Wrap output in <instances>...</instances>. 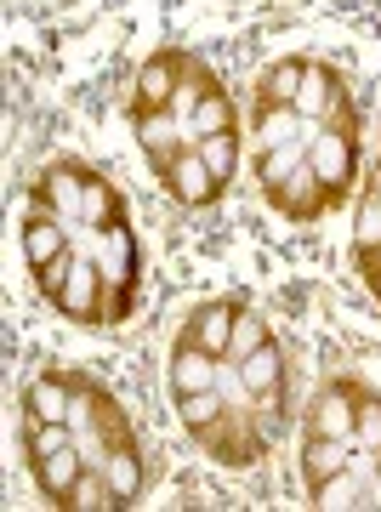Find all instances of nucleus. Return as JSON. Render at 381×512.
<instances>
[{"mask_svg":"<svg viewBox=\"0 0 381 512\" xmlns=\"http://www.w3.org/2000/svg\"><path fill=\"white\" fill-rule=\"evenodd\" d=\"M57 256H69V222L40 205L35 217H23V262H29V274H40Z\"/></svg>","mask_w":381,"mask_h":512,"instance_id":"nucleus-8","label":"nucleus"},{"mask_svg":"<svg viewBox=\"0 0 381 512\" xmlns=\"http://www.w3.org/2000/svg\"><path fill=\"white\" fill-rule=\"evenodd\" d=\"M353 450H359L353 439L308 433V439H302V473H308V484H325V478H336L342 467H353Z\"/></svg>","mask_w":381,"mask_h":512,"instance_id":"nucleus-14","label":"nucleus"},{"mask_svg":"<svg viewBox=\"0 0 381 512\" xmlns=\"http://www.w3.org/2000/svg\"><path fill=\"white\" fill-rule=\"evenodd\" d=\"M74 393H80V387H74L69 376L46 370V376H35V382H23V416H35V421H69Z\"/></svg>","mask_w":381,"mask_h":512,"instance_id":"nucleus-11","label":"nucleus"},{"mask_svg":"<svg viewBox=\"0 0 381 512\" xmlns=\"http://www.w3.org/2000/svg\"><path fill=\"white\" fill-rule=\"evenodd\" d=\"M359 268H364V285H370V296L381 302V251H364Z\"/></svg>","mask_w":381,"mask_h":512,"instance_id":"nucleus-31","label":"nucleus"},{"mask_svg":"<svg viewBox=\"0 0 381 512\" xmlns=\"http://www.w3.org/2000/svg\"><path fill=\"white\" fill-rule=\"evenodd\" d=\"M188 63L194 57L177 52V46H165V52L143 57V69H137V103H131V114L137 109H171L182 92V74H188Z\"/></svg>","mask_w":381,"mask_h":512,"instance_id":"nucleus-2","label":"nucleus"},{"mask_svg":"<svg viewBox=\"0 0 381 512\" xmlns=\"http://www.w3.org/2000/svg\"><path fill=\"white\" fill-rule=\"evenodd\" d=\"M336 92H347L342 74L330 69V63H308V80H302V97H296V109L308 114L313 126L330 114V103H336Z\"/></svg>","mask_w":381,"mask_h":512,"instance_id":"nucleus-18","label":"nucleus"},{"mask_svg":"<svg viewBox=\"0 0 381 512\" xmlns=\"http://www.w3.org/2000/svg\"><path fill=\"white\" fill-rule=\"evenodd\" d=\"M308 143H313V137H296V143H285V148H268V154L256 160V183H262V188L285 183L296 165H308Z\"/></svg>","mask_w":381,"mask_h":512,"instance_id":"nucleus-25","label":"nucleus"},{"mask_svg":"<svg viewBox=\"0 0 381 512\" xmlns=\"http://www.w3.org/2000/svg\"><path fill=\"white\" fill-rule=\"evenodd\" d=\"M160 183L171 188V200L188 205V211H205V205H217V200H222V188H228V183H217V171L200 160V148H182Z\"/></svg>","mask_w":381,"mask_h":512,"instance_id":"nucleus-4","label":"nucleus"},{"mask_svg":"<svg viewBox=\"0 0 381 512\" xmlns=\"http://www.w3.org/2000/svg\"><path fill=\"white\" fill-rule=\"evenodd\" d=\"M313 507H370V490H364V478L353 473V467H342L336 478H325V484H313Z\"/></svg>","mask_w":381,"mask_h":512,"instance_id":"nucleus-23","label":"nucleus"},{"mask_svg":"<svg viewBox=\"0 0 381 512\" xmlns=\"http://www.w3.org/2000/svg\"><path fill=\"white\" fill-rule=\"evenodd\" d=\"M268 200L279 205L291 222H313L330 205V194H325V183H319V171H313V165H296L285 183H268Z\"/></svg>","mask_w":381,"mask_h":512,"instance_id":"nucleus-7","label":"nucleus"},{"mask_svg":"<svg viewBox=\"0 0 381 512\" xmlns=\"http://www.w3.org/2000/svg\"><path fill=\"white\" fill-rule=\"evenodd\" d=\"M308 165L319 171L330 200H342L347 183H353V165H359V137H342L330 126H313V143H308Z\"/></svg>","mask_w":381,"mask_h":512,"instance_id":"nucleus-1","label":"nucleus"},{"mask_svg":"<svg viewBox=\"0 0 381 512\" xmlns=\"http://www.w3.org/2000/svg\"><path fill=\"white\" fill-rule=\"evenodd\" d=\"M131 131H137V143H143L148 165H154V177H165V171H171V160H177L182 148H194L188 137H177L171 109H137V114H131Z\"/></svg>","mask_w":381,"mask_h":512,"instance_id":"nucleus-6","label":"nucleus"},{"mask_svg":"<svg viewBox=\"0 0 381 512\" xmlns=\"http://www.w3.org/2000/svg\"><path fill=\"white\" fill-rule=\"evenodd\" d=\"M302 126H308V114L296 109V103H268V109H256V148L268 154V148L296 143Z\"/></svg>","mask_w":381,"mask_h":512,"instance_id":"nucleus-16","label":"nucleus"},{"mask_svg":"<svg viewBox=\"0 0 381 512\" xmlns=\"http://www.w3.org/2000/svg\"><path fill=\"white\" fill-rule=\"evenodd\" d=\"M200 160L217 171V183H234V171H239V131H217V137H200Z\"/></svg>","mask_w":381,"mask_h":512,"instance_id":"nucleus-27","label":"nucleus"},{"mask_svg":"<svg viewBox=\"0 0 381 512\" xmlns=\"http://www.w3.org/2000/svg\"><path fill=\"white\" fill-rule=\"evenodd\" d=\"M165 376H171V387H177V393H211V387L222 382V359L177 336V353H171Z\"/></svg>","mask_w":381,"mask_h":512,"instance_id":"nucleus-10","label":"nucleus"},{"mask_svg":"<svg viewBox=\"0 0 381 512\" xmlns=\"http://www.w3.org/2000/svg\"><path fill=\"white\" fill-rule=\"evenodd\" d=\"M35 205H46V211H57L63 222H80V200H86V165L80 160H57L46 165V177H40L35 188Z\"/></svg>","mask_w":381,"mask_h":512,"instance_id":"nucleus-5","label":"nucleus"},{"mask_svg":"<svg viewBox=\"0 0 381 512\" xmlns=\"http://www.w3.org/2000/svg\"><path fill=\"white\" fill-rule=\"evenodd\" d=\"M217 131H234V103H228V92H211L200 103V109H194V143H200V137H217Z\"/></svg>","mask_w":381,"mask_h":512,"instance_id":"nucleus-28","label":"nucleus"},{"mask_svg":"<svg viewBox=\"0 0 381 512\" xmlns=\"http://www.w3.org/2000/svg\"><path fill=\"white\" fill-rule=\"evenodd\" d=\"M63 444H74L69 421H35V416H23V456H29V467H40V461L52 456V450H63Z\"/></svg>","mask_w":381,"mask_h":512,"instance_id":"nucleus-22","label":"nucleus"},{"mask_svg":"<svg viewBox=\"0 0 381 512\" xmlns=\"http://www.w3.org/2000/svg\"><path fill=\"white\" fill-rule=\"evenodd\" d=\"M262 342H273L268 336V319L262 313H251V308H239V319H234V342H228V359L222 365H245Z\"/></svg>","mask_w":381,"mask_h":512,"instance_id":"nucleus-26","label":"nucleus"},{"mask_svg":"<svg viewBox=\"0 0 381 512\" xmlns=\"http://www.w3.org/2000/svg\"><path fill=\"white\" fill-rule=\"evenodd\" d=\"M302 80H308V63L302 57H279L262 80H256V109H268V103H296L302 97Z\"/></svg>","mask_w":381,"mask_h":512,"instance_id":"nucleus-17","label":"nucleus"},{"mask_svg":"<svg viewBox=\"0 0 381 512\" xmlns=\"http://www.w3.org/2000/svg\"><path fill=\"white\" fill-rule=\"evenodd\" d=\"M103 473H109V484H114V495L120 501H137L143 495V461H137V444H120V450H109V461H103Z\"/></svg>","mask_w":381,"mask_h":512,"instance_id":"nucleus-24","label":"nucleus"},{"mask_svg":"<svg viewBox=\"0 0 381 512\" xmlns=\"http://www.w3.org/2000/svg\"><path fill=\"white\" fill-rule=\"evenodd\" d=\"M353 416H359V399L347 387H325L308 410V433H325V439H353Z\"/></svg>","mask_w":381,"mask_h":512,"instance_id":"nucleus-13","label":"nucleus"},{"mask_svg":"<svg viewBox=\"0 0 381 512\" xmlns=\"http://www.w3.org/2000/svg\"><path fill=\"white\" fill-rule=\"evenodd\" d=\"M52 308L63 313V319H74V325H97V319H103V268L86 262V256H74L63 291L52 296Z\"/></svg>","mask_w":381,"mask_h":512,"instance_id":"nucleus-3","label":"nucleus"},{"mask_svg":"<svg viewBox=\"0 0 381 512\" xmlns=\"http://www.w3.org/2000/svg\"><path fill=\"white\" fill-rule=\"evenodd\" d=\"M177 416H182V427L205 444L222 427V416H228V410H222V393L211 387V393H177Z\"/></svg>","mask_w":381,"mask_h":512,"instance_id":"nucleus-19","label":"nucleus"},{"mask_svg":"<svg viewBox=\"0 0 381 512\" xmlns=\"http://www.w3.org/2000/svg\"><path fill=\"white\" fill-rule=\"evenodd\" d=\"M239 382H245V393H273V387H285V359H279V348L273 342H262V348L239 365Z\"/></svg>","mask_w":381,"mask_h":512,"instance_id":"nucleus-20","label":"nucleus"},{"mask_svg":"<svg viewBox=\"0 0 381 512\" xmlns=\"http://www.w3.org/2000/svg\"><path fill=\"white\" fill-rule=\"evenodd\" d=\"M353 245L364 251H381V188H370L359 200V217H353Z\"/></svg>","mask_w":381,"mask_h":512,"instance_id":"nucleus-29","label":"nucleus"},{"mask_svg":"<svg viewBox=\"0 0 381 512\" xmlns=\"http://www.w3.org/2000/svg\"><path fill=\"white\" fill-rule=\"evenodd\" d=\"M353 444L376 456L381 450V399H359V416H353Z\"/></svg>","mask_w":381,"mask_h":512,"instance_id":"nucleus-30","label":"nucleus"},{"mask_svg":"<svg viewBox=\"0 0 381 512\" xmlns=\"http://www.w3.org/2000/svg\"><path fill=\"white\" fill-rule=\"evenodd\" d=\"M80 228H97V234H114V228H126V200H120V188L103 183L97 171H86V200H80Z\"/></svg>","mask_w":381,"mask_h":512,"instance_id":"nucleus-12","label":"nucleus"},{"mask_svg":"<svg viewBox=\"0 0 381 512\" xmlns=\"http://www.w3.org/2000/svg\"><path fill=\"white\" fill-rule=\"evenodd\" d=\"M234 319H239V302H200V308L188 313V325H182V342H194V348L217 353L228 359V342H234Z\"/></svg>","mask_w":381,"mask_h":512,"instance_id":"nucleus-9","label":"nucleus"},{"mask_svg":"<svg viewBox=\"0 0 381 512\" xmlns=\"http://www.w3.org/2000/svg\"><path fill=\"white\" fill-rule=\"evenodd\" d=\"M63 507H74V512H109V507H126V501L114 495V484H109V473H103V467H86Z\"/></svg>","mask_w":381,"mask_h":512,"instance_id":"nucleus-21","label":"nucleus"},{"mask_svg":"<svg viewBox=\"0 0 381 512\" xmlns=\"http://www.w3.org/2000/svg\"><path fill=\"white\" fill-rule=\"evenodd\" d=\"M86 467H91V461L80 456V444H63V450H52V456H46V461L35 467V484H40L46 495H52L57 507H63V501H69V490L80 484V473H86Z\"/></svg>","mask_w":381,"mask_h":512,"instance_id":"nucleus-15","label":"nucleus"}]
</instances>
